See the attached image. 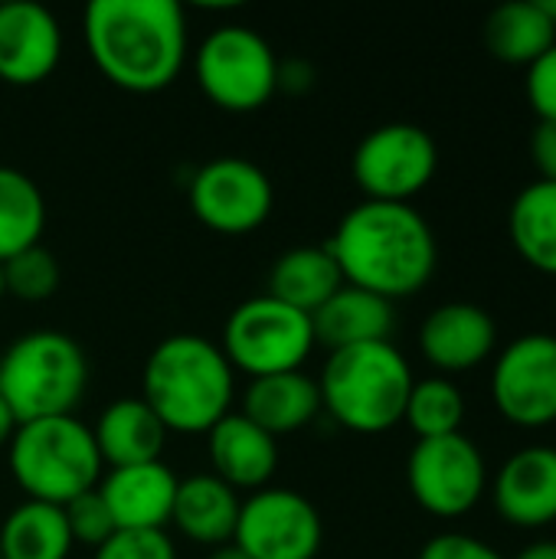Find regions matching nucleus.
<instances>
[{"mask_svg": "<svg viewBox=\"0 0 556 559\" xmlns=\"http://www.w3.org/2000/svg\"><path fill=\"white\" fill-rule=\"evenodd\" d=\"M328 249L344 275V285L364 288L387 301L423 292L439 262L436 233L410 203H357L338 223Z\"/></svg>", "mask_w": 556, "mask_h": 559, "instance_id": "nucleus-1", "label": "nucleus"}, {"mask_svg": "<svg viewBox=\"0 0 556 559\" xmlns=\"http://www.w3.org/2000/svg\"><path fill=\"white\" fill-rule=\"evenodd\" d=\"M82 23L95 69L125 92L154 95L187 62V16L177 0H92Z\"/></svg>", "mask_w": 556, "mask_h": 559, "instance_id": "nucleus-2", "label": "nucleus"}, {"mask_svg": "<svg viewBox=\"0 0 556 559\" xmlns=\"http://www.w3.org/2000/svg\"><path fill=\"white\" fill-rule=\"evenodd\" d=\"M144 403L167 432L206 436L233 413L236 370L223 347L200 334L164 337L144 364Z\"/></svg>", "mask_w": 556, "mask_h": 559, "instance_id": "nucleus-3", "label": "nucleus"}, {"mask_svg": "<svg viewBox=\"0 0 556 559\" xmlns=\"http://www.w3.org/2000/svg\"><path fill=\"white\" fill-rule=\"evenodd\" d=\"M413 383L406 357L390 341L331 350L318 380L321 409L357 436H380L403 423Z\"/></svg>", "mask_w": 556, "mask_h": 559, "instance_id": "nucleus-4", "label": "nucleus"}, {"mask_svg": "<svg viewBox=\"0 0 556 559\" xmlns=\"http://www.w3.org/2000/svg\"><path fill=\"white\" fill-rule=\"evenodd\" d=\"M88 386V360L75 337L62 331L20 334L0 354V400L16 426L72 416Z\"/></svg>", "mask_w": 556, "mask_h": 559, "instance_id": "nucleus-5", "label": "nucleus"}, {"mask_svg": "<svg viewBox=\"0 0 556 559\" xmlns=\"http://www.w3.org/2000/svg\"><path fill=\"white\" fill-rule=\"evenodd\" d=\"M10 472L26 501L69 504L102 481V455L95 436L75 416L33 419L16 426L10 445Z\"/></svg>", "mask_w": 556, "mask_h": 559, "instance_id": "nucleus-6", "label": "nucleus"}, {"mask_svg": "<svg viewBox=\"0 0 556 559\" xmlns=\"http://www.w3.org/2000/svg\"><path fill=\"white\" fill-rule=\"evenodd\" d=\"M318 347L311 314L265 295L236 305L223 324V354L246 377L301 370Z\"/></svg>", "mask_w": 556, "mask_h": 559, "instance_id": "nucleus-7", "label": "nucleus"}, {"mask_svg": "<svg viewBox=\"0 0 556 559\" xmlns=\"http://www.w3.org/2000/svg\"><path fill=\"white\" fill-rule=\"evenodd\" d=\"M193 75L216 108L249 115L279 92V56L252 26H220L200 43Z\"/></svg>", "mask_w": 556, "mask_h": 559, "instance_id": "nucleus-8", "label": "nucleus"}, {"mask_svg": "<svg viewBox=\"0 0 556 559\" xmlns=\"http://www.w3.org/2000/svg\"><path fill=\"white\" fill-rule=\"evenodd\" d=\"M439 167V147L433 134L410 121H390L364 134L354 151V183L367 200L410 203L423 193Z\"/></svg>", "mask_w": 556, "mask_h": 559, "instance_id": "nucleus-9", "label": "nucleus"}, {"mask_svg": "<svg viewBox=\"0 0 556 559\" xmlns=\"http://www.w3.org/2000/svg\"><path fill=\"white\" fill-rule=\"evenodd\" d=\"M406 485L426 514L456 521L485 498L488 468L478 445L462 432L419 439L406 462Z\"/></svg>", "mask_w": 556, "mask_h": 559, "instance_id": "nucleus-10", "label": "nucleus"}, {"mask_svg": "<svg viewBox=\"0 0 556 559\" xmlns=\"http://www.w3.org/2000/svg\"><path fill=\"white\" fill-rule=\"evenodd\" d=\"M233 544L249 559H315L324 544V524L305 495L262 488L242 501Z\"/></svg>", "mask_w": 556, "mask_h": 559, "instance_id": "nucleus-11", "label": "nucleus"}, {"mask_svg": "<svg viewBox=\"0 0 556 559\" xmlns=\"http://www.w3.org/2000/svg\"><path fill=\"white\" fill-rule=\"evenodd\" d=\"M187 193L197 219L223 236H246L259 229L275 206L269 174L246 157H216L203 164Z\"/></svg>", "mask_w": 556, "mask_h": 559, "instance_id": "nucleus-12", "label": "nucleus"}, {"mask_svg": "<svg viewBox=\"0 0 556 559\" xmlns=\"http://www.w3.org/2000/svg\"><path fill=\"white\" fill-rule=\"evenodd\" d=\"M492 400L498 413L521 429L556 423V337L524 334L511 341L492 370Z\"/></svg>", "mask_w": 556, "mask_h": 559, "instance_id": "nucleus-13", "label": "nucleus"}, {"mask_svg": "<svg viewBox=\"0 0 556 559\" xmlns=\"http://www.w3.org/2000/svg\"><path fill=\"white\" fill-rule=\"evenodd\" d=\"M62 59V26L43 3H0V82L39 85Z\"/></svg>", "mask_w": 556, "mask_h": 559, "instance_id": "nucleus-14", "label": "nucleus"}, {"mask_svg": "<svg viewBox=\"0 0 556 559\" xmlns=\"http://www.w3.org/2000/svg\"><path fill=\"white\" fill-rule=\"evenodd\" d=\"M498 347V324L495 318L472 301H449L426 314L419 328V350L423 357L442 373H469L482 367Z\"/></svg>", "mask_w": 556, "mask_h": 559, "instance_id": "nucleus-15", "label": "nucleus"}, {"mask_svg": "<svg viewBox=\"0 0 556 559\" xmlns=\"http://www.w3.org/2000/svg\"><path fill=\"white\" fill-rule=\"evenodd\" d=\"M495 511L511 527L537 531L556 521V449L531 445L514 452L492 488Z\"/></svg>", "mask_w": 556, "mask_h": 559, "instance_id": "nucleus-16", "label": "nucleus"}, {"mask_svg": "<svg viewBox=\"0 0 556 559\" xmlns=\"http://www.w3.org/2000/svg\"><path fill=\"white\" fill-rule=\"evenodd\" d=\"M177 475L164 462L108 468L98 481V495L118 531H164L170 524Z\"/></svg>", "mask_w": 556, "mask_h": 559, "instance_id": "nucleus-17", "label": "nucleus"}, {"mask_svg": "<svg viewBox=\"0 0 556 559\" xmlns=\"http://www.w3.org/2000/svg\"><path fill=\"white\" fill-rule=\"evenodd\" d=\"M206 452L213 475L233 491H262L279 468L275 436L259 429L242 413H229L206 432Z\"/></svg>", "mask_w": 556, "mask_h": 559, "instance_id": "nucleus-18", "label": "nucleus"}, {"mask_svg": "<svg viewBox=\"0 0 556 559\" xmlns=\"http://www.w3.org/2000/svg\"><path fill=\"white\" fill-rule=\"evenodd\" d=\"M92 436H95L102 465L128 468V465L161 462V452L170 432L141 396L138 400L125 396L102 409L98 423L92 426Z\"/></svg>", "mask_w": 556, "mask_h": 559, "instance_id": "nucleus-19", "label": "nucleus"}, {"mask_svg": "<svg viewBox=\"0 0 556 559\" xmlns=\"http://www.w3.org/2000/svg\"><path fill=\"white\" fill-rule=\"evenodd\" d=\"M393 301L370 295L354 285H341L315 314V341L328 350H344L357 344L390 341L393 334Z\"/></svg>", "mask_w": 556, "mask_h": 559, "instance_id": "nucleus-20", "label": "nucleus"}, {"mask_svg": "<svg viewBox=\"0 0 556 559\" xmlns=\"http://www.w3.org/2000/svg\"><path fill=\"white\" fill-rule=\"evenodd\" d=\"M321 413V390L305 370L256 377L242 396V416L269 436H288L311 426Z\"/></svg>", "mask_w": 556, "mask_h": 559, "instance_id": "nucleus-21", "label": "nucleus"}, {"mask_svg": "<svg viewBox=\"0 0 556 559\" xmlns=\"http://www.w3.org/2000/svg\"><path fill=\"white\" fill-rule=\"evenodd\" d=\"M239 491H233L226 481L210 475H193L177 485L170 524L193 544L203 547H226L233 544L236 524H239Z\"/></svg>", "mask_w": 556, "mask_h": 559, "instance_id": "nucleus-22", "label": "nucleus"}, {"mask_svg": "<svg viewBox=\"0 0 556 559\" xmlns=\"http://www.w3.org/2000/svg\"><path fill=\"white\" fill-rule=\"evenodd\" d=\"M485 46L498 62L534 66L556 46V26L547 0H511L488 13Z\"/></svg>", "mask_w": 556, "mask_h": 559, "instance_id": "nucleus-23", "label": "nucleus"}, {"mask_svg": "<svg viewBox=\"0 0 556 559\" xmlns=\"http://www.w3.org/2000/svg\"><path fill=\"white\" fill-rule=\"evenodd\" d=\"M341 285H344V275L328 242L288 249L275 259L269 272V295L305 314H315Z\"/></svg>", "mask_w": 556, "mask_h": 559, "instance_id": "nucleus-24", "label": "nucleus"}, {"mask_svg": "<svg viewBox=\"0 0 556 559\" xmlns=\"http://www.w3.org/2000/svg\"><path fill=\"white\" fill-rule=\"evenodd\" d=\"M508 233L531 269L556 278V183L534 180L514 197Z\"/></svg>", "mask_w": 556, "mask_h": 559, "instance_id": "nucleus-25", "label": "nucleus"}, {"mask_svg": "<svg viewBox=\"0 0 556 559\" xmlns=\"http://www.w3.org/2000/svg\"><path fill=\"white\" fill-rule=\"evenodd\" d=\"M72 534L62 508L43 501H23L0 527L3 559H69Z\"/></svg>", "mask_w": 556, "mask_h": 559, "instance_id": "nucleus-26", "label": "nucleus"}, {"mask_svg": "<svg viewBox=\"0 0 556 559\" xmlns=\"http://www.w3.org/2000/svg\"><path fill=\"white\" fill-rule=\"evenodd\" d=\"M46 229V200L36 180L0 164V265L16 252L39 246Z\"/></svg>", "mask_w": 556, "mask_h": 559, "instance_id": "nucleus-27", "label": "nucleus"}, {"mask_svg": "<svg viewBox=\"0 0 556 559\" xmlns=\"http://www.w3.org/2000/svg\"><path fill=\"white\" fill-rule=\"evenodd\" d=\"M465 396L449 377L416 380L406 400L403 423L416 432V439H442L462 432Z\"/></svg>", "mask_w": 556, "mask_h": 559, "instance_id": "nucleus-28", "label": "nucleus"}, {"mask_svg": "<svg viewBox=\"0 0 556 559\" xmlns=\"http://www.w3.org/2000/svg\"><path fill=\"white\" fill-rule=\"evenodd\" d=\"M0 269H3L7 295H13L20 301H46V298H52L56 288H59V278H62L56 255L43 242L16 252Z\"/></svg>", "mask_w": 556, "mask_h": 559, "instance_id": "nucleus-29", "label": "nucleus"}, {"mask_svg": "<svg viewBox=\"0 0 556 559\" xmlns=\"http://www.w3.org/2000/svg\"><path fill=\"white\" fill-rule=\"evenodd\" d=\"M62 514H66V524H69V534H72V544H85L92 550H98L118 527L98 495V485L79 498H72L69 504H62Z\"/></svg>", "mask_w": 556, "mask_h": 559, "instance_id": "nucleus-30", "label": "nucleus"}, {"mask_svg": "<svg viewBox=\"0 0 556 559\" xmlns=\"http://www.w3.org/2000/svg\"><path fill=\"white\" fill-rule=\"evenodd\" d=\"M95 559H177V550L164 531H115Z\"/></svg>", "mask_w": 556, "mask_h": 559, "instance_id": "nucleus-31", "label": "nucleus"}, {"mask_svg": "<svg viewBox=\"0 0 556 559\" xmlns=\"http://www.w3.org/2000/svg\"><path fill=\"white\" fill-rule=\"evenodd\" d=\"M528 105L537 115V121L556 124V46L544 52L534 66H528Z\"/></svg>", "mask_w": 556, "mask_h": 559, "instance_id": "nucleus-32", "label": "nucleus"}, {"mask_svg": "<svg viewBox=\"0 0 556 559\" xmlns=\"http://www.w3.org/2000/svg\"><path fill=\"white\" fill-rule=\"evenodd\" d=\"M419 559H505L492 544L469 537V534H439L426 540Z\"/></svg>", "mask_w": 556, "mask_h": 559, "instance_id": "nucleus-33", "label": "nucleus"}, {"mask_svg": "<svg viewBox=\"0 0 556 559\" xmlns=\"http://www.w3.org/2000/svg\"><path fill=\"white\" fill-rule=\"evenodd\" d=\"M531 164L541 174L537 180L556 183V124L551 121H537L531 131Z\"/></svg>", "mask_w": 556, "mask_h": 559, "instance_id": "nucleus-34", "label": "nucleus"}, {"mask_svg": "<svg viewBox=\"0 0 556 559\" xmlns=\"http://www.w3.org/2000/svg\"><path fill=\"white\" fill-rule=\"evenodd\" d=\"M315 85V69L305 59H292V62H279V88L282 92H308Z\"/></svg>", "mask_w": 556, "mask_h": 559, "instance_id": "nucleus-35", "label": "nucleus"}, {"mask_svg": "<svg viewBox=\"0 0 556 559\" xmlns=\"http://www.w3.org/2000/svg\"><path fill=\"white\" fill-rule=\"evenodd\" d=\"M514 559H556V540H537V544L524 547Z\"/></svg>", "mask_w": 556, "mask_h": 559, "instance_id": "nucleus-36", "label": "nucleus"}, {"mask_svg": "<svg viewBox=\"0 0 556 559\" xmlns=\"http://www.w3.org/2000/svg\"><path fill=\"white\" fill-rule=\"evenodd\" d=\"M13 432H16V419H13V413L7 409V403L0 400V449L10 445Z\"/></svg>", "mask_w": 556, "mask_h": 559, "instance_id": "nucleus-37", "label": "nucleus"}, {"mask_svg": "<svg viewBox=\"0 0 556 559\" xmlns=\"http://www.w3.org/2000/svg\"><path fill=\"white\" fill-rule=\"evenodd\" d=\"M206 559H249L236 544H226V547H216V550H210V557Z\"/></svg>", "mask_w": 556, "mask_h": 559, "instance_id": "nucleus-38", "label": "nucleus"}, {"mask_svg": "<svg viewBox=\"0 0 556 559\" xmlns=\"http://www.w3.org/2000/svg\"><path fill=\"white\" fill-rule=\"evenodd\" d=\"M547 10H551V16H554V26H556V0L554 3H547Z\"/></svg>", "mask_w": 556, "mask_h": 559, "instance_id": "nucleus-39", "label": "nucleus"}, {"mask_svg": "<svg viewBox=\"0 0 556 559\" xmlns=\"http://www.w3.org/2000/svg\"><path fill=\"white\" fill-rule=\"evenodd\" d=\"M7 295V288H3V269H0V298Z\"/></svg>", "mask_w": 556, "mask_h": 559, "instance_id": "nucleus-40", "label": "nucleus"}, {"mask_svg": "<svg viewBox=\"0 0 556 559\" xmlns=\"http://www.w3.org/2000/svg\"><path fill=\"white\" fill-rule=\"evenodd\" d=\"M0 559H3V554H0Z\"/></svg>", "mask_w": 556, "mask_h": 559, "instance_id": "nucleus-41", "label": "nucleus"}]
</instances>
